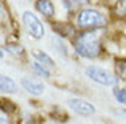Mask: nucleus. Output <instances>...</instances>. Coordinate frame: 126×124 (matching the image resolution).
I'll return each instance as SVG.
<instances>
[{
	"mask_svg": "<svg viewBox=\"0 0 126 124\" xmlns=\"http://www.w3.org/2000/svg\"><path fill=\"white\" fill-rule=\"evenodd\" d=\"M113 14L117 18H126V0H118L113 8Z\"/></svg>",
	"mask_w": 126,
	"mask_h": 124,
	"instance_id": "nucleus-12",
	"label": "nucleus"
},
{
	"mask_svg": "<svg viewBox=\"0 0 126 124\" xmlns=\"http://www.w3.org/2000/svg\"><path fill=\"white\" fill-rule=\"evenodd\" d=\"M53 29H54V32L61 38L72 37V35H74V32H75L74 27H72L70 24H64V22H54V24H53Z\"/></svg>",
	"mask_w": 126,
	"mask_h": 124,
	"instance_id": "nucleus-9",
	"label": "nucleus"
},
{
	"mask_svg": "<svg viewBox=\"0 0 126 124\" xmlns=\"http://www.w3.org/2000/svg\"><path fill=\"white\" fill-rule=\"evenodd\" d=\"M113 96L115 99L120 103L126 105V89H121V87H113Z\"/></svg>",
	"mask_w": 126,
	"mask_h": 124,
	"instance_id": "nucleus-14",
	"label": "nucleus"
},
{
	"mask_svg": "<svg viewBox=\"0 0 126 124\" xmlns=\"http://www.w3.org/2000/svg\"><path fill=\"white\" fill-rule=\"evenodd\" d=\"M67 103H69V107L80 116H91V115L96 113V107L93 105V103L83 100V99H70Z\"/></svg>",
	"mask_w": 126,
	"mask_h": 124,
	"instance_id": "nucleus-5",
	"label": "nucleus"
},
{
	"mask_svg": "<svg viewBox=\"0 0 126 124\" xmlns=\"http://www.w3.org/2000/svg\"><path fill=\"white\" fill-rule=\"evenodd\" d=\"M6 51L10 54H15V56H22L24 54V50L19 45H6Z\"/></svg>",
	"mask_w": 126,
	"mask_h": 124,
	"instance_id": "nucleus-17",
	"label": "nucleus"
},
{
	"mask_svg": "<svg viewBox=\"0 0 126 124\" xmlns=\"http://www.w3.org/2000/svg\"><path fill=\"white\" fill-rule=\"evenodd\" d=\"M0 57H3V51H0Z\"/></svg>",
	"mask_w": 126,
	"mask_h": 124,
	"instance_id": "nucleus-20",
	"label": "nucleus"
},
{
	"mask_svg": "<svg viewBox=\"0 0 126 124\" xmlns=\"http://www.w3.org/2000/svg\"><path fill=\"white\" fill-rule=\"evenodd\" d=\"M22 22H24L26 30L29 32V35H31L32 38L40 40V38L45 37V25H43V22L32 11H24V14H22Z\"/></svg>",
	"mask_w": 126,
	"mask_h": 124,
	"instance_id": "nucleus-4",
	"label": "nucleus"
},
{
	"mask_svg": "<svg viewBox=\"0 0 126 124\" xmlns=\"http://www.w3.org/2000/svg\"><path fill=\"white\" fill-rule=\"evenodd\" d=\"M21 84L22 87H24L27 92L34 94V96H40V94H43V91H45V86H43L42 81L35 80V78H22L21 80Z\"/></svg>",
	"mask_w": 126,
	"mask_h": 124,
	"instance_id": "nucleus-6",
	"label": "nucleus"
},
{
	"mask_svg": "<svg viewBox=\"0 0 126 124\" xmlns=\"http://www.w3.org/2000/svg\"><path fill=\"white\" fill-rule=\"evenodd\" d=\"M0 108H2V112H5V113H13L16 110V107L13 105L8 99H2V102H0Z\"/></svg>",
	"mask_w": 126,
	"mask_h": 124,
	"instance_id": "nucleus-15",
	"label": "nucleus"
},
{
	"mask_svg": "<svg viewBox=\"0 0 126 124\" xmlns=\"http://www.w3.org/2000/svg\"><path fill=\"white\" fill-rule=\"evenodd\" d=\"M35 8H37L45 18H53V16H54V5H53L51 0H37V2H35Z\"/></svg>",
	"mask_w": 126,
	"mask_h": 124,
	"instance_id": "nucleus-7",
	"label": "nucleus"
},
{
	"mask_svg": "<svg viewBox=\"0 0 126 124\" xmlns=\"http://www.w3.org/2000/svg\"><path fill=\"white\" fill-rule=\"evenodd\" d=\"M74 46L77 54H80L81 57H86V59H94L102 51L101 40L94 30H85L78 34L77 38L74 40Z\"/></svg>",
	"mask_w": 126,
	"mask_h": 124,
	"instance_id": "nucleus-1",
	"label": "nucleus"
},
{
	"mask_svg": "<svg viewBox=\"0 0 126 124\" xmlns=\"http://www.w3.org/2000/svg\"><path fill=\"white\" fill-rule=\"evenodd\" d=\"M105 24H107V18L97 10L85 8L77 14V25L85 30H96L105 27Z\"/></svg>",
	"mask_w": 126,
	"mask_h": 124,
	"instance_id": "nucleus-2",
	"label": "nucleus"
},
{
	"mask_svg": "<svg viewBox=\"0 0 126 124\" xmlns=\"http://www.w3.org/2000/svg\"><path fill=\"white\" fill-rule=\"evenodd\" d=\"M32 68H34V72H35L37 75H42V76H45V78H49V76H51V75H49V70H48V68L43 67L42 64H38L37 61L32 62Z\"/></svg>",
	"mask_w": 126,
	"mask_h": 124,
	"instance_id": "nucleus-13",
	"label": "nucleus"
},
{
	"mask_svg": "<svg viewBox=\"0 0 126 124\" xmlns=\"http://www.w3.org/2000/svg\"><path fill=\"white\" fill-rule=\"evenodd\" d=\"M74 3H78V5H85V3H89V0H70Z\"/></svg>",
	"mask_w": 126,
	"mask_h": 124,
	"instance_id": "nucleus-18",
	"label": "nucleus"
},
{
	"mask_svg": "<svg viewBox=\"0 0 126 124\" xmlns=\"http://www.w3.org/2000/svg\"><path fill=\"white\" fill-rule=\"evenodd\" d=\"M32 54H34L35 61L38 62V64H42L43 67L49 68V67H54V62H53V59L48 56L46 53H43V51H38V50H34L32 51Z\"/></svg>",
	"mask_w": 126,
	"mask_h": 124,
	"instance_id": "nucleus-10",
	"label": "nucleus"
},
{
	"mask_svg": "<svg viewBox=\"0 0 126 124\" xmlns=\"http://www.w3.org/2000/svg\"><path fill=\"white\" fill-rule=\"evenodd\" d=\"M53 46L58 48V51L61 54H67V48H65V45L62 43V38L61 37H54V38H53Z\"/></svg>",
	"mask_w": 126,
	"mask_h": 124,
	"instance_id": "nucleus-16",
	"label": "nucleus"
},
{
	"mask_svg": "<svg viewBox=\"0 0 126 124\" xmlns=\"http://www.w3.org/2000/svg\"><path fill=\"white\" fill-rule=\"evenodd\" d=\"M0 91L5 94H15L18 91V86H16V81L11 80L6 75H0Z\"/></svg>",
	"mask_w": 126,
	"mask_h": 124,
	"instance_id": "nucleus-8",
	"label": "nucleus"
},
{
	"mask_svg": "<svg viewBox=\"0 0 126 124\" xmlns=\"http://www.w3.org/2000/svg\"><path fill=\"white\" fill-rule=\"evenodd\" d=\"M0 124H11L8 121V119H5V118H2V116H0Z\"/></svg>",
	"mask_w": 126,
	"mask_h": 124,
	"instance_id": "nucleus-19",
	"label": "nucleus"
},
{
	"mask_svg": "<svg viewBox=\"0 0 126 124\" xmlns=\"http://www.w3.org/2000/svg\"><path fill=\"white\" fill-rule=\"evenodd\" d=\"M85 73L89 80H93L97 84H102V86H113V84L117 83L115 75H112L109 70H105V68H102V67H97V65H89V67H86Z\"/></svg>",
	"mask_w": 126,
	"mask_h": 124,
	"instance_id": "nucleus-3",
	"label": "nucleus"
},
{
	"mask_svg": "<svg viewBox=\"0 0 126 124\" xmlns=\"http://www.w3.org/2000/svg\"><path fill=\"white\" fill-rule=\"evenodd\" d=\"M115 70H117V75L121 80H126V61L125 59L115 61Z\"/></svg>",
	"mask_w": 126,
	"mask_h": 124,
	"instance_id": "nucleus-11",
	"label": "nucleus"
}]
</instances>
